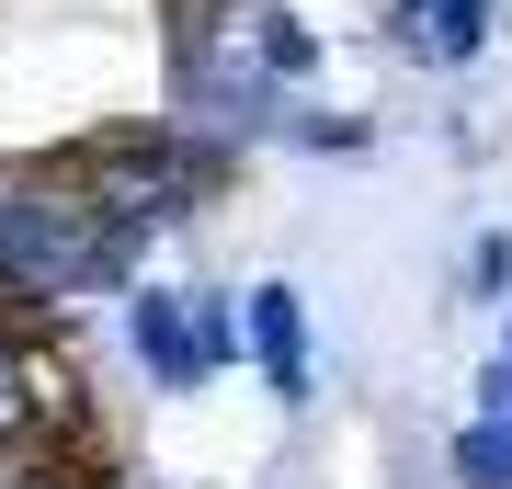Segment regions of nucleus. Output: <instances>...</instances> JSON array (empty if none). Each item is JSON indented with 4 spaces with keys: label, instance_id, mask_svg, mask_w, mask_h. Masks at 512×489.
<instances>
[{
    "label": "nucleus",
    "instance_id": "1",
    "mask_svg": "<svg viewBox=\"0 0 512 489\" xmlns=\"http://www.w3.org/2000/svg\"><path fill=\"white\" fill-rule=\"evenodd\" d=\"M137 273H148V239L114 228L57 171L0 194V308L12 319H57V308H92V296H126Z\"/></svg>",
    "mask_w": 512,
    "mask_h": 489
},
{
    "label": "nucleus",
    "instance_id": "2",
    "mask_svg": "<svg viewBox=\"0 0 512 489\" xmlns=\"http://www.w3.org/2000/svg\"><path fill=\"white\" fill-rule=\"evenodd\" d=\"M46 171L69 182V194H92L114 228H137L148 251L183 239V228H205V205L228 194V148L194 137V126H92V137L57 148Z\"/></svg>",
    "mask_w": 512,
    "mask_h": 489
},
{
    "label": "nucleus",
    "instance_id": "3",
    "mask_svg": "<svg viewBox=\"0 0 512 489\" xmlns=\"http://www.w3.org/2000/svg\"><path fill=\"white\" fill-rule=\"evenodd\" d=\"M92 433V410H80L69 364H57L35 330L0 308V455H35V444H80Z\"/></svg>",
    "mask_w": 512,
    "mask_h": 489
},
{
    "label": "nucleus",
    "instance_id": "4",
    "mask_svg": "<svg viewBox=\"0 0 512 489\" xmlns=\"http://www.w3.org/2000/svg\"><path fill=\"white\" fill-rule=\"evenodd\" d=\"M114 308H126V353H137V376L160 387V399L217 387V353H205V308H194V285H148V273H137Z\"/></svg>",
    "mask_w": 512,
    "mask_h": 489
},
{
    "label": "nucleus",
    "instance_id": "5",
    "mask_svg": "<svg viewBox=\"0 0 512 489\" xmlns=\"http://www.w3.org/2000/svg\"><path fill=\"white\" fill-rule=\"evenodd\" d=\"M239 330H251L262 387H274L285 410H308V399H319V330H308V285H296V273H262V285H239Z\"/></svg>",
    "mask_w": 512,
    "mask_h": 489
},
{
    "label": "nucleus",
    "instance_id": "6",
    "mask_svg": "<svg viewBox=\"0 0 512 489\" xmlns=\"http://www.w3.org/2000/svg\"><path fill=\"white\" fill-rule=\"evenodd\" d=\"M501 35V0H387V57L399 69H433V80H456L478 69Z\"/></svg>",
    "mask_w": 512,
    "mask_h": 489
},
{
    "label": "nucleus",
    "instance_id": "7",
    "mask_svg": "<svg viewBox=\"0 0 512 489\" xmlns=\"http://www.w3.org/2000/svg\"><path fill=\"white\" fill-rule=\"evenodd\" d=\"M274 148H296V160H365L376 148V114H353V103H308V80L274 91V126H262Z\"/></svg>",
    "mask_w": 512,
    "mask_h": 489
},
{
    "label": "nucleus",
    "instance_id": "8",
    "mask_svg": "<svg viewBox=\"0 0 512 489\" xmlns=\"http://www.w3.org/2000/svg\"><path fill=\"white\" fill-rule=\"evenodd\" d=\"M228 35L251 46L285 91H296V80H319V57H330V46H319V23L296 12V0H228Z\"/></svg>",
    "mask_w": 512,
    "mask_h": 489
},
{
    "label": "nucleus",
    "instance_id": "9",
    "mask_svg": "<svg viewBox=\"0 0 512 489\" xmlns=\"http://www.w3.org/2000/svg\"><path fill=\"white\" fill-rule=\"evenodd\" d=\"M444 478L456 489H512V410H467L444 433Z\"/></svg>",
    "mask_w": 512,
    "mask_h": 489
},
{
    "label": "nucleus",
    "instance_id": "10",
    "mask_svg": "<svg viewBox=\"0 0 512 489\" xmlns=\"http://www.w3.org/2000/svg\"><path fill=\"white\" fill-rule=\"evenodd\" d=\"M456 296L467 308H512V228H478L456 251Z\"/></svg>",
    "mask_w": 512,
    "mask_h": 489
},
{
    "label": "nucleus",
    "instance_id": "11",
    "mask_svg": "<svg viewBox=\"0 0 512 489\" xmlns=\"http://www.w3.org/2000/svg\"><path fill=\"white\" fill-rule=\"evenodd\" d=\"M0 489H103V478L69 467V444H35V455H0Z\"/></svg>",
    "mask_w": 512,
    "mask_h": 489
},
{
    "label": "nucleus",
    "instance_id": "12",
    "mask_svg": "<svg viewBox=\"0 0 512 489\" xmlns=\"http://www.w3.org/2000/svg\"><path fill=\"white\" fill-rule=\"evenodd\" d=\"M228 12V0H160V23H171V35H194V23H217Z\"/></svg>",
    "mask_w": 512,
    "mask_h": 489
}]
</instances>
